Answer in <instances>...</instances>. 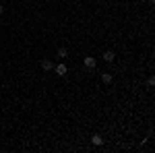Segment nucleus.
I'll use <instances>...</instances> for the list:
<instances>
[{
	"label": "nucleus",
	"instance_id": "1",
	"mask_svg": "<svg viewBox=\"0 0 155 153\" xmlns=\"http://www.w3.org/2000/svg\"><path fill=\"white\" fill-rule=\"evenodd\" d=\"M83 64H85V68H95V66H97V60L93 58V56H85Z\"/></svg>",
	"mask_w": 155,
	"mask_h": 153
},
{
	"label": "nucleus",
	"instance_id": "6",
	"mask_svg": "<svg viewBox=\"0 0 155 153\" xmlns=\"http://www.w3.org/2000/svg\"><path fill=\"white\" fill-rule=\"evenodd\" d=\"M112 79H114V77H112L110 72H104V75H101V81L106 83V85H110V83H112Z\"/></svg>",
	"mask_w": 155,
	"mask_h": 153
},
{
	"label": "nucleus",
	"instance_id": "2",
	"mask_svg": "<svg viewBox=\"0 0 155 153\" xmlns=\"http://www.w3.org/2000/svg\"><path fill=\"white\" fill-rule=\"evenodd\" d=\"M54 71H56V75L64 77V75H66V64H62V62H60V64H56V66H54Z\"/></svg>",
	"mask_w": 155,
	"mask_h": 153
},
{
	"label": "nucleus",
	"instance_id": "10",
	"mask_svg": "<svg viewBox=\"0 0 155 153\" xmlns=\"http://www.w3.org/2000/svg\"><path fill=\"white\" fill-rule=\"evenodd\" d=\"M141 2H145V0H141Z\"/></svg>",
	"mask_w": 155,
	"mask_h": 153
},
{
	"label": "nucleus",
	"instance_id": "4",
	"mask_svg": "<svg viewBox=\"0 0 155 153\" xmlns=\"http://www.w3.org/2000/svg\"><path fill=\"white\" fill-rule=\"evenodd\" d=\"M41 68L44 71H54V62L52 60H41Z\"/></svg>",
	"mask_w": 155,
	"mask_h": 153
},
{
	"label": "nucleus",
	"instance_id": "3",
	"mask_svg": "<svg viewBox=\"0 0 155 153\" xmlns=\"http://www.w3.org/2000/svg\"><path fill=\"white\" fill-rule=\"evenodd\" d=\"M114 58H116V54H114L112 50H106V52H104V60H106V62H114Z\"/></svg>",
	"mask_w": 155,
	"mask_h": 153
},
{
	"label": "nucleus",
	"instance_id": "8",
	"mask_svg": "<svg viewBox=\"0 0 155 153\" xmlns=\"http://www.w3.org/2000/svg\"><path fill=\"white\" fill-rule=\"evenodd\" d=\"M147 85H149V87H153V85H155V79H153V77H149V81H147Z\"/></svg>",
	"mask_w": 155,
	"mask_h": 153
},
{
	"label": "nucleus",
	"instance_id": "5",
	"mask_svg": "<svg viewBox=\"0 0 155 153\" xmlns=\"http://www.w3.org/2000/svg\"><path fill=\"white\" fill-rule=\"evenodd\" d=\"M91 143H93L95 147H101V145H104V139H101L99 135H93V137H91Z\"/></svg>",
	"mask_w": 155,
	"mask_h": 153
},
{
	"label": "nucleus",
	"instance_id": "9",
	"mask_svg": "<svg viewBox=\"0 0 155 153\" xmlns=\"http://www.w3.org/2000/svg\"><path fill=\"white\" fill-rule=\"evenodd\" d=\"M2 12H4V4H0V15H2Z\"/></svg>",
	"mask_w": 155,
	"mask_h": 153
},
{
	"label": "nucleus",
	"instance_id": "7",
	"mask_svg": "<svg viewBox=\"0 0 155 153\" xmlns=\"http://www.w3.org/2000/svg\"><path fill=\"white\" fill-rule=\"evenodd\" d=\"M58 56L60 58H66V56H68V50H66V48H58Z\"/></svg>",
	"mask_w": 155,
	"mask_h": 153
}]
</instances>
